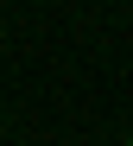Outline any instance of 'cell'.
Instances as JSON below:
<instances>
[{"label":"cell","mask_w":133,"mask_h":146,"mask_svg":"<svg viewBox=\"0 0 133 146\" xmlns=\"http://www.w3.org/2000/svg\"><path fill=\"white\" fill-rule=\"evenodd\" d=\"M120 146H133V133H127V140H120Z\"/></svg>","instance_id":"obj_1"}]
</instances>
